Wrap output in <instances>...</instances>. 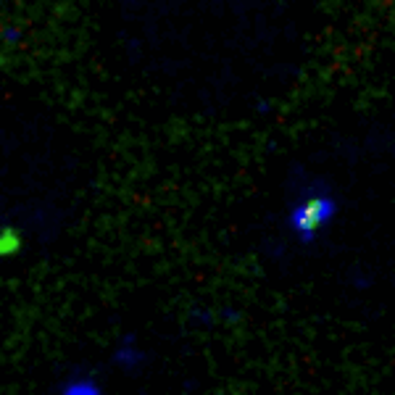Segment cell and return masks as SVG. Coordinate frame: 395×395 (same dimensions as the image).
<instances>
[{
	"mask_svg": "<svg viewBox=\"0 0 395 395\" xmlns=\"http://www.w3.org/2000/svg\"><path fill=\"white\" fill-rule=\"evenodd\" d=\"M19 245H21V240H19V232L14 230V227H3L0 230V256H14L19 250Z\"/></svg>",
	"mask_w": 395,
	"mask_h": 395,
	"instance_id": "cell-4",
	"label": "cell"
},
{
	"mask_svg": "<svg viewBox=\"0 0 395 395\" xmlns=\"http://www.w3.org/2000/svg\"><path fill=\"white\" fill-rule=\"evenodd\" d=\"M306 195H309L306 203H301L298 208H292L290 227H292V232L298 235V240L301 242H314V235H317L319 227L329 224V219L335 216L337 203L327 195V182H322V180H319Z\"/></svg>",
	"mask_w": 395,
	"mask_h": 395,
	"instance_id": "cell-1",
	"label": "cell"
},
{
	"mask_svg": "<svg viewBox=\"0 0 395 395\" xmlns=\"http://www.w3.org/2000/svg\"><path fill=\"white\" fill-rule=\"evenodd\" d=\"M58 393L63 395H98L101 385L93 377H71L58 387Z\"/></svg>",
	"mask_w": 395,
	"mask_h": 395,
	"instance_id": "cell-3",
	"label": "cell"
},
{
	"mask_svg": "<svg viewBox=\"0 0 395 395\" xmlns=\"http://www.w3.org/2000/svg\"><path fill=\"white\" fill-rule=\"evenodd\" d=\"M129 343H135V335H127L124 340H121V345H119V351L113 353V364H119L121 369L124 371H129V374H135L138 371V366L143 364V353L135 348V345H129Z\"/></svg>",
	"mask_w": 395,
	"mask_h": 395,
	"instance_id": "cell-2",
	"label": "cell"
},
{
	"mask_svg": "<svg viewBox=\"0 0 395 395\" xmlns=\"http://www.w3.org/2000/svg\"><path fill=\"white\" fill-rule=\"evenodd\" d=\"M19 29H14V26H6V29H3V43L6 45H16L19 43Z\"/></svg>",
	"mask_w": 395,
	"mask_h": 395,
	"instance_id": "cell-5",
	"label": "cell"
}]
</instances>
